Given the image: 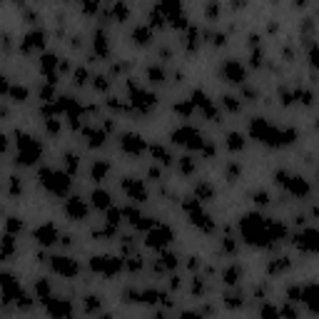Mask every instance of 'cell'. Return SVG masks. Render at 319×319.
I'll list each match as a JSON object with an SVG mask.
<instances>
[{
    "label": "cell",
    "mask_w": 319,
    "mask_h": 319,
    "mask_svg": "<svg viewBox=\"0 0 319 319\" xmlns=\"http://www.w3.org/2000/svg\"><path fill=\"white\" fill-rule=\"evenodd\" d=\"M65 212H68L70 220H85V217H88V205L80 200V197H72V200H68Z\"/></svg>",
    "instance_id": "8fae6325"
},
{
    "label": "cell",
    "mask_w": 319,
    "mask_h": 319,
    "mask_svg": "<svg viewBox=\"0 0 319 319\" xmlns=\"http://www.w3.org/2000/svg\"><path fill=\"white\" fill-rule=\"evenodd\" d=\"M47 302V312L50 314H55V317H70L72 314V307H70V302L68 299H45Z\"/></svg>",
    "instance_id": "5bb4252c"
},
{
    "label": "cell",
    "mask_w": 319,
    "mask_h": 319,
    "mask_svg": "<svg viewBox=\"0 0 319 319\" xmlns=\"http://www.w3.org/2000/svg\"><path fill=\"white\" fill-rule=\"evenodd\" d=\"M92 205H95L97 209H110V207H113V200H110V195L105 192V190H95V192H92Z\"/></svg>",
    "instance_id": "2e32d148"
},
{
    "label": "cell",
    "mask_w": 319,
    "mask_h": 319,
    "mask_svg": "<svg viewBox=\"0 0 319 319\" xmlns=\"http://www.w3.org/2000/svg\"><path fill=\"white\" fill-rule=\"evenodd\" d=\"M242 234L247 242L252 245H272L277 242L279 237H284V227L277 225V222H270V220H264L259 215H247L242 220Z\"/></svg>",
    "instance_id": "6da1fadb"
},
{
    "label": "cell",
    "mask_w": 319,
    "mask_h": 319,
    "mask_svg": "<svg viewBox=\"0 0 319 319\" xmlns=\"http://www.w3.org/2000/svg\"><path fill=\"white\" fill-rule=\"evenodd\" d=\"M0 289H3V295H5V302L20 299V295H23L13 274H0Z\"/></svg>",
    "instance_id": "ba28073f"
},
{
    "label": "cell",
    "mask_w": 319,
    "mask_h": 319,
    "mask_svg": "<svg viewBox=\"0 0 319 319\" xmlns=\"http://www.w3.org/2000/svg\"><path fill=\"white\" fill-rule=\"evenodd\" d=\"M5 150H8V137L0 132V152H5Z\"/></svg>",
    "instance_id": "f546056e"
},
{
    "label": "cell",
    "mask_w": 319,
    "mask_h": 319,
    "mask_svg": "<svg viewBox=\"0 0 319 319\" xmlns=\"http://www.w3.org/2000/svg\"><path fill=\"white\" fill-rule=\"evenodd\" d=\"M8 229H10V232H18V229H23V222H18V217H10Z\"/></svg>",
    "instance_id": "484cf974"
},
{
    "label": "cell",
    "mask_w": 319,
    "mask_h": 319,
    "mask_svg": "<svg viewBox=\"0 0 319 319\" xmlns=\"http://www.w3.org/2000/svg\"><path fill=\"white\" fill-rule=\"evenodd\" d=\"M35 239L40 245H52V242H58V229L52 227V225H43V227H38L35 229Z\"/></svg>",
    "instance_id": "4fadbf2b"
},
{
    "label": "cell",
    "mask_w": 319,
    "mask_h": 319,
    "mask_svg": "<svg viewBox=\"0 0 319 319\" xmlns=\"http://www.w3.org/2000/svg\"><path fill=\"white\" fill-rule=\"evenodd\" d=\"M40 152H43V147H40V142H38L35 137L20 135V132H18V162L33 165L35 160L40 157Z\"/></svg>",
    "instance_id": "3957f363"
},
{
    "label": "cell",
    "mask_w": 319,
    "mask_h": 319,
    "mask_svg": "<svg viewBox=\"0 0 319 319\" xmlns=\"http://www.w3.org/2000/svg\"><path fill=\"white\" fill-rule=\"evenodd\" d=\"M120 147H122L127 155H140V152L145 150V142H142L140 135H132V132H127V135H122V140H120Z\"/></svg>",
    "instance_id": "30bf717a"
},
{
    "label": "cell",
    "mask_w": 319,
    "mask_h": 319,
    "mask_svg": "<svg viewBox=\"0 0 319 319\" xmlns=\"http://www.w3.org/2000/svg\"><path fill=\"white\" fill-rule=\"evenodd\" d=\"M97 304H100V299H97V297H88V302H85V307H88V309H95Z\"/></svg>",
    "instance_id": "f1b7e54d"
},
{
    "label": "cell",
    "mask_w": 319,
    "mask_h": 319,
    "mask_svg": "<svg viewBox=\"0 0 319 319\" xmlns=\"http://www.w3.org/2000/svg\"><path fill=\"white\" fill-rule=\"evenodd\" d=\"M52 270H55L60 277H75L80 272L77 262L70 257H52Z\"/></svg>",
    "instance_id": "52a82bcc"
},
{
    "label": "cell",
    "mask_w": 319,
    "mask_h": 319,
    "mask_svg": "<svg viewBox=\"0 0 319 319\" xmlns=\"http://www.w3.org/2000/svg\"><path fill=\"white\" fill-rule=\"evenodd\" d=\"M92 270L97 272V274H105V277H115L120 270H122V259L120 257H92Z\"/></svg>",
    "instance_id": "277c9868"
},
{
    "label": "cell",
    "mask_w": 319,
    "mask_h": 319,
    "mask_svg": "<svg viewBox=\"0 0 319 319\" xmlns=\"http://www.w3.org/2000/svg\"><path fill=\"white\" fill-rule=\"evenodd\" d=\"M10 95H13L15 102H25V97H28V90H25V88H13Z\"/></svg>",
    "instance_id": "44dd1931"
},
{
    "label": "cell",
    "mask_w": 319,
    "mask_h": 319,
    "mask_svg": "<svg viewBox=\"0 0 319 319\" xmlns=\"http://www.w3.org/2000/svg\"><path fill=\"white\" fill-rule=\"evenodd\" d=\"M150 80H152V83H162V80H165V72L157 70V68H152V70H150Z\"/></svg>",
    "instance_id": "d4e9b609"
},
{
    "label": "cell",
    "mask_w": 319,
    "mask_h": 319,
    "mask_svg": "<svg viewBox=\"0 0 319 319\" xmlns=\"http://www.w3.org/2000/svg\"><path fill=\"white\" fill-rule=\"evenodd\" d=\"M227 140H229V142H227V147H229L232 152H234V150H242V145H245V137L239 135V132H232V135H229Z\"/></svg>",
    "instance_id": "ac0fdd59"
},
{
    "label": "cell",
    "mask_w": 319,
    "mask_h": 319,
    "mask_svg": "<svg viewBox=\"0 0 319 319\" xmlns=\"http://www.w3.org/2000/svg\"><path fill=\"white\" fill-rule=\"evenodd\" d=\"M237 277H239V270H237V267H232V270H227V272H225V282H227V284H234V282H237Z\"/></svg>",
    "instance_id": "603a6c76"
},
{
    "label": "cell",
    "mask_w": 319,
    "mask_h": 319,
    "mask_svg": "<svg viewBox=\"0 0 319 319\" xmlns=\"http://www.w3.org/2000/svg\"><path fill=\"white\" fill-rule=\"evenodd\" d=\"M172 140H175L177 145H184V147H200V145H202L200 132L192 130V127H182V130H177L175 135H172Z\"/></svg>",
    "instance_id": "8992f818"
},
{
    "label": "cell",
    "mask_w": 319,
    "mask_h": 319,
    "mask_svg": "<svg viewBox=\"0 0 319 319\" xmlns=\"http://www.w3.org/2000/svg\"><path fill=\"white\" fill-rule=\"evenodd\" d=\"M108 170H110V165L108 162H95L92 165V180H105V175H108Z\"/></svg>",
    "instance_id": "e0dca14e"
},
{
    "label": "cell",
    "mask_w": 319,
    "mask_h": 319,
    "mask_svg": "<svg viewBox=\"0 0 319 319\" xmlns=\"http://www.w3.org/2000/svg\"><path fill=\"white\" fill-rule=\"evenodd\" d=\"M122 187H125V192L135 200V202H145V200H147V190H145V184H142L140 180L127 177V180L122 182Z\"/></svg>",
    "instance_id": "9c48e42d"
},
{
    "label": "cell",
    "mask_w": 319,
    "mask_h": 319,
    "mask_svg": "<svg viewBox=\"0 0 319 319\" xmlns=\"http://www.w3.org/2000/svg\"><path fill=\"white\" fill-rule=\"evenodd\" d=\"M152 155H155L157 160H162V162H167V160H170V155H167L165 147H152Z\"/></svg>",
    "instance_id": "cb8c5ba5"
},
{
    "label": "cell",
    "mask_w": 319,
    "mask_h": 319,
    "mask_svg": "<svg viewBox=\"0 0 319 319\" xmlns=\"http://www.w3.org/2000/svg\"><path fill=\"white\" fill-rule=\"evenodd\" d=\"M135 38H137V43H147V30L142 28V30H137L135 33Z\"/></svg>",
    "instance_id": "83f0119b"
},
{
    "label": "cell",
    "mask_w": 319,
    "mask_h": 319,
    "mask_svg": "<svg viewBox=\"0 0 319 319\" xmlns=\"http://www.w3.org/2000/svg\"><path fill=\"white\" fill-rule=\"evenodd\" d=\"M40 182L47 192H52L55 197L65 195L70 190V177L65 172H55V170H43L40 172Z\"/></svg>",
    "instance_id": "7a4b0ae2"
},
{
    "label": "cell",
    "mask_w": 319,
    "mask_h": 319,
    "mask_svg": "<svg viewBox=\"0 0 319 319\" xmlns=\"http://www.w3.org/2000/svg\"><path fill=\"white\" fill-rule=\"evenodd\" d=\"M225 105H227L229 110H239V105L234 102V97H225Z\"/></svg>",
    "instance_id": "4316f807"
},
{
    "label": "cell",
    "mask_w": 319,
    "mask_h": 319,
    "mask_svg": "<svg viewBox=\"0 0 319 319\" xmlns=\"http://www.w3.org/2000/svg\"><path fill=\"white\" fill-rule=\"evenodd\" d=\"M177 264V257L175 254H162V262H157V267H162V270H172Z\"/></svg>",
    "instance_id": "d6986e66"
},
{
    "label": "cell",
    "mask_w": 319,
    "mask_h": 319,
    "mask_svg": "<svg viewBox=\"0 0 319 319\" xmlns=\"http://www.w3.org/2000/svg\"><path fill=\"white\" fill-rule=\"evenodd\" d=\"M170 239H172V229L170 227H165V225H160V227H152L150 229V234H147V245L150 247H160L162 250L165 245H170Z\"/></svg>",
    "instance_id": "5b68a950"
},
{
    "label": "cell",
    "mask_w": 319,
    "mask_h": 319,
    "mask_svg": "<svg viewBox=\"0 0 319 319\" xmlns=\"http://www.w3.org/2000/svg\"><path fill=\"white\" fill-rule=\"evenodd\" d=\"M13 247H15V242H13V237L8 234V237H3V257H8V254H13Z\"/></svg>",
    "instance_id": "ffe728a7"
},
{
    "label": "cell",
    "mask_w": 319,
    "mask_h": 319,
    "mask_svg": "<svg viewBox=\"0 0 319 319\" xmlns=\"http://www.w3.org/2000/svg\"><path fill=\"white\" fill-rule=\"evenodd\" d=\"M222 75L229 80V83H242V80H245V68L239 63H234V60H229V63H225Z\"/></svg>",
    "instance_id": "7c38bea8"
},
{
    "label": "cell",
    "mask_w": 319,
    "mask_h": 319,
    "mask_svg": "<svg viewBox=\"0 0 319 319\" xmlns=\"http://www.w3.org/2000/svg\"><path fill=\"white\" fill-rule=\"evenodd\" d=\"M197 197L200 200H209L212 197V187H209V184H197Z\"/></svg>",
    "instance_id": "7402d4cb"
},
{
    "label": "cell",
    "mask_w": 319,
    "mask_h": 319,
    "mask_svg": "<svg viewBox=\"0 0 319 319\" xmlns=\"http://www.w3.org/2000/svg\"><path fill=\"white\" fill-rule=\"evenodd\" d=\"M297 247L304 250V252H314L317 250V232L314 229H307L297 237Z\"/></svg>",
    "instance_id": "9a60e30c"
}]
</instances>
